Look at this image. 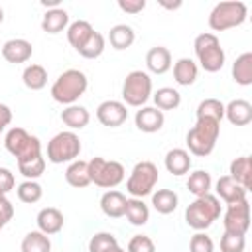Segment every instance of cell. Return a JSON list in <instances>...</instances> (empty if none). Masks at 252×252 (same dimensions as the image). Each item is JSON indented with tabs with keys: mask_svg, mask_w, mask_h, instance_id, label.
Returning a JSON list of instances; mask_svg holds the SVG:
<instances>
[{
	"mask_svg": "<svg viewBox=\"0 0 252 252\" xmlns=\"http://www.w3.org/2000/svg\"><path fill=\"white\" fill-rule=\"evenodd\" d=\"M87 87H89V79H87V75L83 71L67 69L53 81V85L49 89V94H51V98L55 102L71 106L85 94Z\"/></svg>",
	"mask_w": 252,
	"mask_h": 252,
	"instance_id": "obj_1",
	"label": "cell"
},
{
	"mask_svg": "<svg viewBox=\"0 0 252 252\" xmlns=\"http://www.w3.org/2000/svg\"><path fill=\"white\" fill-rule=\"evenodd\" d=\"M219 134H220V122H217L213 118H197L195 126L185 136L189 154L199 156V158L209 156L217 146Z\"/></svg>",
	"mask_w": 252,
	"mask_h": 252,
	"instance_id": "obj_2",
	"label": "cell"
},
{
	"mask_svg": "<svg viewBox=\"0 0 252 252\" xmlns=\"http://www.w3.org/2000/svg\"><path fill=\"white\" fill-rule=\"evenodd\" d=\"M219 217H220V201L211 193L203 197H195V201L189 203L185 209V222L197 232L209 228Z\"/></svg>",
	"mask_w": 252,
	"mask_h": 252,
	"instance_id": "obj_3",
	"label": "cell"
},
{
	"mask_svg": "<svg viewBox=\"0 0 252 252\" xmlns=\"http://www.w3.org/2000/svg\"><path fill=\"white\" fill-rule=\"evenodd\" d=\"M4 146L6 150L16 158L18 163L22 161H32L41 154V142L37 136H32L30 132H26L24 128L20 126H14L6 132L4 136Z\"/></svg>",
	"mask_w": 252,
	"mask_h": 252,
	"instance_id": "obj_4",
	"label": "cell"
},
{
	"mask_svg": "<svg viewBox=\"0 0 252 252\" xmlns=\"http://www.w3.org/2000/svg\"><path fill=\"white\" fill-rule=\"evenodd\" d=\"M193 49L199 59V65L207 73H217L224 67L226 55H224V49L220 47V41L215 33H211V32L199 33L193 41Z\"/></svg>",
	"mask_w": 252,
	"mask_h": 252,
	"instance_id": "obj_5",
	"label": "cell"
},
{
	"mask_svg": "<svg viewBox=\"0 0 252 252\" xmlns=\"http://www.w3.org/2000/svg\"><path fill=\"white\" fill-rule=\"evenodd\" d=\"M246 16H248L246 4L238 0H230V2H219L211 10L207 22L213 32H224V30L242 26L246 22Z\"/></svg>",
	"mask_w": 252,
	"mask_h": 252,
	"instance_id": "obj_6",
	"label": "cell"
},
{
	"mask_svg": "<svg viewBox=\"0 0 252 252\" xmlns=\"http://www.w3.org/2000/svg\"><path fill=\"white\" fill-rule=\"evenodd\" d=\"M87 165H89L91 183H94L96 187H102V189H112V187L120 185L126 177L124 165L114 159L93 158L91 161H87Z\"/></svg>",
	"mask_w": 252,
	"mask_h": 252,
	"instance_id": "obj_7",
	"label": "cell"
},
{
	"mask_svg": "<svg viewBox=\"0 0 252 252\" xmlns=\"http://www.w3.org/2000/svg\"><path fill=\"white\" fill-rule=\"evenodd\" d=\"M81 150H83V146H81V140L75 132H71V130L59 132L47 142V161L71 163V161L79 159Z\"/></svg>",
	"mask_w": 252,
	"mask_h": 252,
	"instance_id": "obj_8",
	"label": "cell"
},
{
	"mask_svg": "<svg viewBox=\"0 0 252 252\" xmlns=\"http://www.w3.org/2000/svg\"><path fill=\"white\" fill-rule=\"evenodd\" d=\"M152 96V77L146 71H130L122 83V98L124 104L142 108Z\"/></svg>",
	"mask_w": 252,
	"mask_h": 252,
	"instance_id": "obj_9",
	"label": "cell"
},
{
	"mask_svg": "<svg viewBox=\"0 0 252 252\" xmlns=\"http://www.w3.org/2000/svg\"><path fill=\"white\" fill-rule=\"evenodd\" d=\"M159 171L156 167V163L152 161H138L130 173V177L126 179V191L136 197V199H144L146 195L154 193V187L158 183Z\"/></svg>",
	"mask_w": 252,
	"mask_h": 252,
	"instance_id": "obj_10",
	"label": "cell"
},
{
	"mask_svg": "<svg viewBox=\"0 0 252 252\" xmlns=\"http://www.w3.org/2000/svg\"><path fill=\"white\" fill-rule=\"evenodd\" d=\"M222 226L224 232L230 234H246L248 226H250V205L248 199L226 205V211L222 215Z\"/></svg>",
	"mask_w": 252,
	"mask_h": 252,
	"instance_id": "obj_11",
	"label": "cell"
},
{
	"mask_svg": "<svg viewBox=\"0 0 252 252\" xmlns=\"http://www.w3.org/2000/svg\"><path fill=\"white\" fill-rule=\"evenodd\" d=\"M126 118H128V110L126 104L120 100H104L96 106V120L102 126L118 128L126 122Z\"/></svg>",
	"mask_w": 252,
	"mask_h": 252,
	"instance_id": "obj_12",
	"label": "cell"
},
{
	"mask_svg": "<svg viewBox=\"0 0 252 252\" xmlns=\"http://www.w3.org/2000/svg\"><path fill=\"white\" fill-rule=\"evenodd\" d=\"M134 122H136V128H138L140 132L154 134V132H159V130L163 128L165 116H163V112L158 110L156 106H142L140 110H136Z\"/></svg>",
	"mask_w": 252,
	"mask_h": 252,
	"instance_id": "obj_13",
	"label": "cell"
},
{
	"mask_svg": "<svg viewBox=\"0 0 252 252\" xmlns=\"http://www.w3.org/2000/svg\"><path fill=\"white\" fill-rule=\"evenodd\" d=\"M215 197L217 199H222L226 205H232V203H238V201H244L248 191L238 185L230 175H220L215 183Z\"/></svg>",
	"mask_w": 252,
	"mask_h": 252,
	"instance_id": "obj_14",
	"label": "cell"
},
{
	"mask_svg": "<svg viewBox=\"0 0 252 252\" xmlns=\"http://www.w3.org/2000/svg\"><path fill=\"white\" fill-rule=\"evenodd\" d=\"M33 53V45L28 41V39H22V37H14V39H8L4 45H2V57L8 61V63H26Z\"/></svg>",
	"mask_w": 252,
	"mask_h": 252,
	"instance_id": "obj_15",
	"label": "cell"
},
{
	"mask_svg": "<svg viewBox=\"0 0 252 252\" xmlns=\"http://www.w3.org/2000/svg\"><path fill=\"white\" fill-rule=\"evenodd\" d=\"M35 222H37V230L51 236V234H57L63 224H65V219H63V213L57 209V207H45L37 213L35 217Z\"/></svg>",
	"mask_w": 252,
	"mask_h": 252,
	"instance_id": "obj_16",
	"label": "cell"
},
{
	"mask_svg": "<svg viewBox=\"0 0 252 252\" xmlns=\"http://www.w3.org/2000/svg\"><path fill=\"white\" fill-rule=\"evenodd\" d=\"M146 67L154 75H163L171 69V53L163 45H156L146 53Z\"/></svg>",
	"mask_w": 252,
	"mask_h": 252,
	"instance_id": "obj_17",
	"label": "cell"
},
{
	"mask_svg": "<svg viewBox=\"0 0 252 252\" xmlns=\"http://www.w3.org/2000/svg\"><path fill=\"white\" fill-rule=\"evenodd\" d=\"M224 116L234 126H246L252 122V104L244 98H234L224 106Z\"/></svg>",
	"mask_w": 252,
	"mask_h": 252,
	"instance_id": "obj_18",
	"label": "cell"
},
{
	"mask_svg": "<svg viewBox=\"0 0 252 252\" xmlns=\"http://www.w3.org/2000/svg\"><path fill=\"white\" fill-rule=\"evenodd\" d=\"M197 75H199V67L191 57H181L173 63V79L177 85L189 87L197 81Z\"/></svg>",
	"mask_w": 252,
	"mask_h": 252,
	"instance_id": "obj_19",
	"label": "cell"
},
{
	"mask_svg": "<svg viewBox=\"0 0 252 252\" xmlns=\"http://www.w3.org/2000/svg\"><path fill=\"white\" fill-rule=\"evenodd\" d=\"M191 156L183 148H173L165 154V169L173 175H185L191 169Z\"/></svg>",
	"mask_w": 252,
	"mask_h": 252,
	"instance_id": "obj_20",
	"label": "cell"
},
{
	"mask_svg": "<svg viewBox=\"0 0 252 252\" xmlns=\"http://www.w3.org/2000/svg\"><path fill=\"white\" fill-rule=\"evenodd\" d=\"M100 209L106 217L110 219H120L124 217V211H126V195L120 193V191H106L102 197H100Z\"/></svg>",
	"mask_w": 252,
	"mask_h": 252,
	"instance_id": "obj_21",
	"label": "cell"
},
{
	"mask_svg": "<svg viewBox=\"0 0 252 252\" xmlns=\"http://www.w3.org/2000/svg\"><path fill=\"white\" fill-rule=\"evenodd\" d=\"M228 175L238 185H242L246 191H250V187H252V159L248 156H240V158L232 159Z\"/></svg>",
	"mask_w": 252,
	"mask_h": 252,
	"instance_id": "obj_22",
	"label": "cell"
},
{
	"mask_svg": "<svg viewBox=\"0 0 252 252\" xmlns=\"http://www.w3.org/2000/svg\"><path fill=\"white\" fill-rule=\"evenodd\" d=\"M67 26H69V14H67V10H63V8L47 10V12L43 14V18H41V30H43L45 33H51V35L63 32Z\"/></svg>",
	"mask_w": 252,
	"mask_h": 252,
	"instance_id": "obj_23",
	"label": "cell"
},
{
	"mask_svg": "<svg viewBox=\"0 0 252 252\" xmlns=\"http://www.w3.org/2000/svg\"><path fill=\"white\" fill-rule=\"evenodd\" d=\"M89 120H91V114H89V110H87L85 106H81V104H71V106H65V108L61 110V122H63L65 126H69L71 132L85 128V126L89 124Z\"/></svg>",
	"mask_w": 252,
	"mask_h": 252,
	"instance_id": "obj_24",
	"label": "cell"
},
{
	"mask_svg": "<svg viewBox=\"0 0 252 252\" xmlns=\"http://www.w3.org/2000/svg\"><path fill=\"white\" fill-rule=\"evenodd\" d=\"M136 39V32L132 26L128 24H116L110 28L108 32V41L110 45L116 49V51H122V49H128Z\"/></svg>",
	"mask_w": 252,
	"mask_h": 252,
	"instance_id": "obj_25",
	"label": "cell"
},
{
	"mask_svg": "<svg viewBox=\"0 0 252 252\" xmlns=\"http://www.w3.org/2000/svg\"><path fill=\"white\" fill-rule=\"evenodd\" d=\"M232 79L236 81V85H242V87L252 85V53L250 51H244L234 59Z\"/></svg>",
	"mask_w": 252,
	"mask_h": 252,
	"instance_id": "obj_26",
	"label": "cell"
},
{
	"mask_svg": "<svg viewBox=\"0 0 252 252\" xmlns=\"http://www.w3.org/2000/svg\"><path fill=\"white\" fill-rule=\"evenodd\" d=\"M65 181L71 185V187H77V189H83L91 183V177H89V165L87 161L83 159H75L67 165L65 169Z\"/></svg>",
	"mask_w": 252,
	"mask_h": 252,
	"instance_id": "obj_27",
	"label": "cell"
},
{
	"mask_svg": "<svg viewBox=\"0 0 252 252\" xmlns=\"http://www.w3.org/2000/svg\"><path fill=\"white\" fill-rule=\"evenodd\" d=\"M124 217L128 219L130 224H134V226H144V224L150 220V209H148V205L144 203V199L130 197V199H126Z\"/></svg>",
	"mask_w": 252,
	"mask_h": 252,
	"instance_id": "obj_28",
	"label": "cell"
},
{
	"mask_svg": "<svg viewBox=\"0 0 252 252\" xmlns=\"http://www.w3.org/2000/svg\"><path fill=\"white\" fill-rule=\"evenodd\" d=\"M93 32L94 30H93V26L87 20H75V22H71L67 26V41L79 51L83 47V43L91 37Z\"/></svg>",
	"mask_w": 252,
	"mask_h": 252,
	"instance_id": "obj_29",
	"label": "cell"
},
{
	"mask_svg": "<svg viewBox=\"0 0 252 252\" xmlns=\"http://www.w3.org/2000/svg\"><path fill=\"white\" fill-rule=\"evenodd\" d=\"M22 83L30 91H41L47 85V69L43 65H37V63L28 65L22 73Z\"/></svg>",
	"mask_w": 252,
	"mask_h": 252,
	"instance_id": "obj_30",
	"label": "cell"
},
{
	"mask_svg": "<svg viewBox=\"0 0 252 252\" xmlns=\"http://www.w3.org/2000/svg\"><path fill=\"white\" fill-rule=\"evenodd\" d=\"M152 98H154V104H156V108L158 110H175L179 104H181V94H179V91L177 89H173V87H161V89H158L154 94H152Z\"/></svg>",
	"mask_w": 252,
	"mask_h": 252,
	"instance_id": "obj_31",
	"label": "cell"
},
{
	"mask_svg": "<svg viewBox=\"0 0 252 252\" xmlns=\"http://www.w3.org/2000/svg\"><path fill=\"white\" fill-rule=\"evenodd\" d=\"M152 205L159 215H169L177 209L179 197L171 189H158L156 193H152Z\"/></svg>",
	"mask_w": 252,
	"mask_h": 252,
	"instance_id": "obj_32",
	"label": "cell"
},
{
	"mask_svg": "<svg viewBox=\"0 0 252 252\" xmlns=\"http://www.w3.org/2000/svg\"><path fill=\"white\" fill-rule=\"evenodd\" d=\"M211 187H213V179H211V173L205 171V169H197L193 173H189V179H187V189L191 195L195 197H203L207 193H211Z\"/></svg>",
	"mask_w": 252,
	"mask_h": 252,
	"instance_id": "obj_33",
	"label": "cell"
},
{
	"mask_svg": "<svg viewBox=\"0 0 252 252\" xmlns=\"http://www.w3.org/2000/svg\"><path fill=\"white\" fill-rule=\"evenodd\" d=\"M20 250L22 252H51V240L47 234L39 230H32L22 238Z\"/></svg>",
	"mask_w": 252,
	"mask_h": 252,
	"instance_id": "obj_34",
	"label": "cell"
},
{
	"mask_svg": "<svg viewBox=\"0 0 252 252\" xmlns=\"http://www.w3.org/2000/svg\"><path fill=\"white\" fill-rule=\"evenodd\" d=\"M16 193H18V199H20L22 203H28V205H33V203H37V201L43 197V189H41V185H39L35 179H26V181H22V183L18 185Z\"/></svg>",
	"mask_w": 252,
	"mask_h": 252,
	"instance_id": "obj_35",
	"label": "cell"
},
{
	"mask_svg": "<svg viewBox=\"0 0 252 252\" xmlns=\"http://www.w3.org/2000/svg\"><path fill=\"white\" fill-rule=\"evenodd\" d=\"M197 118H213L220 122L224 118V104L219 98H205L197 106Z\"/></svg>",
	"mask_w": 252,
	"mask_h": 252,
	"instance_id": "obj_36",
	"label": "cell"
},
{
	"mask_svg": "<svg viewBox=\"0 0 252 252\" xmlns=\"http://www.w3.org/2000/svg\"><path fill=\"white\" fill-rule=\"evenodd\" d=\"M104 47H106L104 35H102V33H98V32H93V33H91V37H89V39L83 43V47L79 49V55H83L85 59H96V57H100V55H102Z\"/></svg>",
	"mask_w": 252,
	"mask_h": 252,
	"instance_id": "obj_37",
	"label": "cell"
},
{
	"mask_svg": "<svg viewBox=\"0 0 252 252\" xmlns=\"http://www.w3.org/2000/svg\"><path fill=\"white\" fill-rule=\"evenodd\" d=\"M18 169L26 179H37L45 171V158L39 156V158H35L32 161H22V163H18Z\"/></svg>",
	"mask_w": 252,
	"mask_h": 252,
	"instance_id": "obj_38",
	"label": "cell"
},
{
	"mask_svg": "<svg viewBox=\"0 0 252 252\" xmlns=\"http://www.w3.org/2000/svg\"><path fill=\"white\" fill-rule=\"evenodd\" d=\"M118 240L112 232H96L89 240V252H104L110 246H116Z\"/></svg>",
	"mask_w": 252,
	"mask_h": 252,
	"instance_id": "obj_39",
	"label": "cell"
},
{
	"mask_svg": "<svg viewBox=\"0 0 252 252\" xmlns=\"http://www.w3.org/2000/svg\"><path fill=\"white\" fill-rule=\"evenodd\" d=\"M246 248V238L244 234H230L224 232L220 236V252H244Z\"/></svg>",
	"mask_w": 252,
	"mask_h": 252,
	"instance_id": "obj_40",
	"label": "cell"
},
{
	"mask_svg": "<svg viewBox=\"0 0 252 252\" xmlns=\"http://www.w3.org/2000/svg\"><path fill=\"white\" fill-rule=\"evenodd\" d=\"M189 252H215L213 238L207 236L205 232H197L189 240Z\"/></svg>",
	"mask_w": 252,
	"mask_h": 252,
	"instance_id": "obj_41",
	"label": "cell"
},
{
	"mask_svg": "<svg viewBox=\"0 0 252 252\" xmlns=\"http://www.w3.org/2000/svg\"><path fill=\"white\" fill-rule=\"evenodd\" d=\"M126 252H156V244L146 234H136L130 238Z\"/></svg>",
	"mask_w": 252,
	"mask_h": 252,
	"instance_id": "obj_42",
	"label": "cell"
},
{
	"mask_svg": "<svg viewBox=\"0 0 252 252\" xmlns=\"http://www.w3.org/2000/svg\"><path fill=\"white\" fill-rule=\"evenodd\" d=\"M16 187V177L8 167H0V193H10Z\"/></svg>",
	"mask_w": 252,
	"mask_h": 252,
	"instance_id": "obj_43",
	"label": "cell"
},
{
	"mask_svg": "<svg viewBox=\"0 0 252 252\" xmlns=\"http://www.w3.org/2000/svg\"><path fill=\"white\" fill-rule=\"evenodd\" d=\"M118 8L126 14L136 16L146 8V0H118Z\"/></svg>",
	"mask_w": 252,
	"mask_h": 252,
	"instance_id": "obj_44",
	"label": "cell"
},
{
	"mask_svg": "<svg viewBox=\"0 0 252 252\" xmlns=\"http://www.w3.org/2000/svg\"><path fill=\"white\" fill-rule=\"evenodd\" d=\"M12 217H14V205L10 201H4L0 205V230L12 220Z\"/></svg>",
	"mask_w": 252,
	"mask_h": 252,
	"instance_id": "obj_45",
	"label": "cell"
},
{
	"mask_svg": "<svg viewBox=\"0 0 252 252\" xmlns=\"http://www.w3.org/2000/svg\"><path fill=\"white\" fill-rule=\"evenodd\" d=\"M10 122H12V110H10V106L0 102V124L6 128Z\"/></svg>",
	"mask_w": 252,
	"mask_h": 252,
	"instance_id": "obj_46",
	"label": "cell"
},
{
	"mask_svg": "<svg viewBox=\"0 0 252 252\" xmlns=\"http://www.w3.org/2000/svg\"><path fill=\"white\" fill-rule=\"evenodd\" d=\"M158 4L161 6V8H165V10H177V8H181V0H175V2H167V0H158Z\"/></svg>",
	"mask_w": 252,
	"mask_h": 252,
	"instance_id": "obj_47",
	"label": "cell"
},
{
	"mask_svg": "<svg viewBox=\"0 0 252 252\" xmlns=\"http://www.w3.org/2000/svg\"><path fill=\"white\" fill-rule=\"evenodd\" d=\"M43 8H49V10H53V8H59V0H41L39 2Z\"/></svg>",
	"mask_w": 252,
	"mask_h": 252,
	"instance_id": "obj_48",
	"label": "cell"
},
{
	"mask_svg": "<svg viewBox=\"0 0 252 252\" xmlns=\"http://www.w3.org/2000/svg\"><path fill=\"white\" fill-rule=\"evenodd\" d=\"M104 252H126V250H124L120 244H116V246H110V248H108V250H104Z\"/></svg>",
	"mask_w": 252,
	"mask_h": 252,
	"instance_id": "obj_49",
	"label": "cell"
},
{
	"mask_svg": "<svg viewBox=\"0 0 252 252\" xmlns=\"http://www.w3.org/2000/svg\"><path fill=\"white\" fill-rule=\"evenodd\" d=\"M4 201H8V197H6V195H4V193H0V205H2V203H4Z\"/></svg>",
	"mask_w": 252,
	"mask_h": 252,
	"instance_id": "obj_50",
	"label": "cell"
},
{
	"mask_svg": "<svg viewBox=\"0 0 252 252\" xmlns=\"http://www.w3.org/2000/svg\"><path fill=\"white\" fill-rule=\"evenodd\" d=\"M4 22V10H2V6H0V24Z\"/></svg>",
	"mask_w": 252,
	"mask_h": 252,
	"instance_id": "obj_51",
	"label": "cell"
},
{
	"mask_svg": "<svg viewBox=\"0 0 252 252\" xmlns=\"http://www.w3.org/2000/svg\"><path fill=\"white\" fill-rule=\"evenodd\" d=\"M2 132H4V126H2V124H0V134H2Z\"/></svg>",
	"mask_w": 252,
	"mask_h": 252,
	"instance_id": "obj_52",
	"label": "cell"
}]
</instances>
